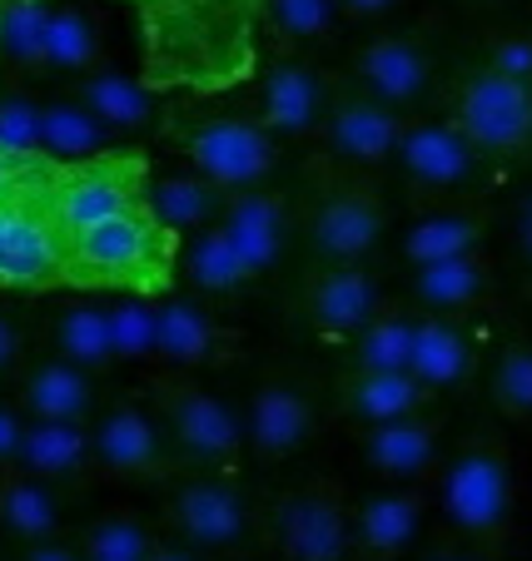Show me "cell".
<instances>
[{
    "label": "cell",
    "instance_id": "obj_1",
    "mask_svg": "<svg viewBox=\"0 0 532 561\" xmlns=\"http://www.w3.org/2000/svg\"><path fill=\"white\" fill-rule=\"evenodd\" d=\"M145 35V80L160 90L224 95L259 65L264 0H135Z\"/></svg>",
    "mask_w": 532,
    "mask_h": 561
},
{
    "label": "cell",
    "instance_id": "obj_2",
    "mask_svg": "<svg viewBox=\"0 0 532 561\" xmlns=\"http://www.w3.org/2000/svg\"><path fill=\"white\" fill-rule=\"evenodd\" d=\"M438 537L463 541L478 557L502 561L518 531V453L502 433L473 427L438 457L428 477Z\"/></svg>",
    "mask_w": 532,
    "mask_h": 561
},
{
    "label": "cell",
    "instance_id": "obj_3",
    "mask_svg": "<svg viewBox=\"0 0 532 561\" xmlns=\"http://www.w3.org/2000/svg\"><path fill=\"white\" fill-rule=\"evenodd\" d=\"M174 264H180V233L165 229L149 214V204H129V209L70 233L60 288L160 298L174 288Z\"/></svg>",
    "mask_w": 532,
    "mask_h": 561
},
{
    "label": "cell",
    "instance_id": "obj_4",
    "mask_svg": "<svg viewBox=\"0 0 532 561\" xmlns=\"http://www.w3.org/2000/svg\"><path fill=\"white\" fill-rule=\"evenodd\" d=\"M155 129H160V139L194 174H204L224 194L259 190L279 170V139L249 110L170 105V110H160Z\"/></svg>",
    "mask_w": 532,
    "mask_h": 561
},
{
    "label": "cell",
    "instance_id": "obj_5",
    "mask_svg": "<svg viewBox=\"0 0 532 561\" xmlns=\"http://www.w3.org/2000/svg\"><path fill=\"white\" fill-rule=\"evenodd\" d=\"M388 233V199L378 174L329 170L309 159V199L298 204L304 264H369Z\"/></svg>",
    "mask_w": 532,
    "mask_h": 561
},
{
    "label": "cell",
    "instance_id": "obj_6",
    "mask_svg": "<svg viewBox=\"0 0 532 561\" xmlns=\"http://www.w3.org/2000/svg\"><path fill=\"white\" fill-rule=\"evenodd\" d=\"M55 159L35 154L5 190H0V294H50L60 288L65 233L50 199Z\"/></svg>",
    "mask_w": 532,
    "mask_h": 561
},
{
    "label": "cell",
    "instance_id": "obj_7",
    "mask_svg": "<svg viewBox=\"0 0 532 561\" xmlns=\"http://www.w3.org/2000/svg\"><path fill=\"white\" fill-rule=\"evenodd\" d=\"M145 408L160 423L180 472H239V413L214 388H204L200 373L155 368L145 378Z\"/></svg>",
    "mask_w": 532,
    "mask_h": 561
},
{
    "label": "cell",
    "instance_id": "obj_8",
    "mask_svg": "<svg viewBox=\"0 0 532 561\" xmlns=\"http://www.w3.org/2000/svg\"><path fill=\"white\" fill-rule=\"evenodd\" d=\"M353 497L333 472L298 477L259 507V547L274 561H349Z\"/></svg>",
    "mask_w": 532,
    "mask_h": 561
},
{
    "label": "cell",
    "instance_id": "obj_9",
    "mask_svg": "<svg viewBox=\"0 0 532 561\" xmlns=\"http://www.w3.org/2000/svg\"><path fill=\"white\" fill-rule=\"evenodd\" d=\"M160 497V537L190 547L194 557L259 547V502L239 472H174Z\"/></svg>",
    "mask_w": 532,
    "mask_h": 561
},
{
    "label": "cell",
    "instance_id": "obj_10",
    "mask_svg": "<svg viewBox=\"0 0 532 561\" xmlns=\"http://www.w3.org/2000/svg\"><path fill=\"white\" fill-rule=\"evenodd\" d=\"M324 427V392L314 373L298 363H269L254 378L239 413V437L254 467H284L319 437Z\"/></svg>",
    "mask_w": 532,
    "mask_h": 561
},
{
    "label": "cell",
    "instance_id": "obj_11",
    "mask_svg": "<svg viewBox=\"0 0 532 561\" xmlns=\"http://www.w3.org/2000/svg\"><path fill=\"white\" fill-rule=\"evenodd\" d=\"M443 119L478 149L483 159L532 154V85L508 80L488 65H463L443 90Z\"/></svg>",
    "mask_w": 532,
    "mask_h": 561
},
{
    "label": "cell",
    "instance_id": "obj_12",
    "mask_svg": "<svg viewBox=\"0 0 532 561\" xmlns=\"http://www.w3.org/2000/svg\"><path fill=\"white\" fill-rule=\"evenodd\" d=\"M155 180V164L139 145H105L86 159H55L50 199L60 214L65 233L90 229L110 214L145 204V190Z\"/></svg>",
    "mask_w": 532,
    "mask_h": 561
},
{
    "label": "cell",
    "instance_id": "obj_13",
    "mask_svg": "<svg viewBox=\"0 0 532 561\" xmlns=\"http://www.w3.org/2000/svg\"><path fill=\"white\" fill-rule=\"evenodd\" d=\"M90 453H95V482H120V488H165L174 467L165 433L145 398H100L90 417Z\"/></svg>",
    "mask_w": 532,
    "mask_h": 561
},
{
    "label": "cell",
    "instance_id": "obj_14",
    "mask_svg": "<svg viewBox=\"0 0 532 561\" xmlns=\"http://www.w3.org/2000/svg\"><path fill=\"white\" fill-rule=\"evenodd\" d=\"M388 304V288L378 284L369 264H304L288 294V318L309 339L343 348L353 333Z\"/></svg>",
    "mask_w": 532,
    "mask_h": 561
},
{
    "label": "cell",
    "instance_id": "obj_15",
    "mask_svg": "<svg viewBox=\"0 0 532 561\" xmlns=\"http://www.w3.org/2000/svg\"><path fill=\"white\" fill-rule=\"evenodd\" d=\"M394 164L414 194H423L433 204H453V199H478L493 159H483L448 119H404Z\"/></svg>",
    "mask_w": 532,
    "mask_h": 561
},
{
    "label": "cell",
    "instance_id": "obj_16",
    "mask_svg": "<svg viewBox=\"0 0 532 561\" xmlns=\"http://www.w3.org/2000/svg\"><path fill=\"white\" fill-rule=\"evenodd\" d=\"M408 115L369 100L363 90H353L349 80H339L329 95L319 129H314V164L329 170H353V174H378L384 164H394L398 129Z\"/></svg>",
    "mask_w": 532,
    "mask_h": 561
},
{
    "label": "cell",
    "instance_id": "obj_17",
    "mask_svg": "<svg viewBox=\"0 0 532 561\" xmlns=\"http://www.w3.org/2000/svg\"><path fill=\"white\" fill-rule=\"evenodd\" d=\"M333 80L309 50H288L279 45L264 65H259V85H254V105L249 115L284 145V139H314L324 110H329Z\"/></svg>",
    "mask_w": 532,
    "mask_h": 561
},
{
    "label": "cell",
    "instance_id": "obj_18",
    "mask_svg": "<svg viewBox=\"0 0 532 561\" xmlns=\"http://www.w3.org/2000/svg\"><path fill=\"white\" fill-rule=\"evenodd\" d=\"M343 80L353 90H363L369 100H378V105L408 115L438 85L433 45L423 41V31H373L369 41L353 45Z\"/></svg>",
    "mask_w": 532,
    "mask_h": 561
},
{
    "label": "cell",
    "instance_id": "obj_19",
    "mask_svg": "<svg viewBox=\"0 0 532 561\" xmlns=\"http://www.w3.org/2000/svg\"><path fill=\"white\" fill-rule=\"evenodd\" d=\"M214 229L235 244V254L254 268V278L264 284L269 274H284L288 259L298 249V199L284 190H239L224 199Z\"/></svg>",
    "mask_w": 532,
    "mask_h": 561
},
{
    "label": "cell",
    "instance_id": "obj_20",
    "mask_svg": "<svg viewBox=\"0 0 532 561\" xmlns=\"http://www.w3.org/2000/svg\"><path fill=\"white\" fill-rule=\"evenodd\" d=\"M239 353V333L219 323L204 298L194 294H160L155 298V368L200 373L214 363H229Z\"/></svg>",
    "mask_w": 532,
    "mask_h": 561
},
{
    "label": "cell",
    "instance_id": "obj_21",
    "mask_svg": "<svg viewBox=\"0 0 532 561\" xmlns=\"http://www.w3.org/2000/svg\"><path fill=\"white\" fill-rule=\"evenodd\" d=\"M428 512H433L428 482H388L369 492L353 507L349 561H404L423 537Z\"/></svg>",
    "mask_w": 532,
    "mask_h": 561
},
{
    "label": "cell",
    "instance_id": "obj_22",
    "mask_svg": "<svg viewBox=\"0 0 532 561\" xmlns=\"http://www.w3.org/2000/svg\"><path fill=\"white\" fill-rule=\"evenodd\" d=\"M443 408H418V413L388 417V423L353 427L359 462L378 482H428L443 457Z\"/></svg>",
    "mask_w": 532,
    "mask_h": 561
},
{
    "label": "cell",
    "instance_id": "obj_23",
    "mask_svg": "<svg viewBox=\"0 0 532 561\" xmlns=\"http://www.w3.org/2000/svg\"><path fill=\"white\" fill-rule=\"evenodd\" d=\"M100 382L95 373L75 368V363L41 353V358H25L15 368V378L5 382V398L21 408V417H50V423H90L100 408Z\"/></svg>",
    "mask_w": 532,
    "mask_h": 561
},
{
    "label": "cell",
    "instance_id": "obj_24",
    "mask_svg": "<svg viewBox=\"0 0 532 561\" xmlns=\"http://www.w3.org/2000/svg\"><path fill=\"white\" fill-rule=\"evenodd\" d=\"M433 408V392L414 373H369V368H339L324 398V413H333L343 427H369L388 417Z\"/></svg>",
    "mask_w": 532,
    "mask_h": 561
},
{
    "label": "cell",
    "instance_id": "obj_25",
    "mask_svg": "<svg viewBox=\"0 0 532 561\" xmlns=\"http://www.w3.org/2000/svg\"><path fill=\"white\" fill-rule=\"evenodd\" d=\"M498 294V268L483 249L453 259H433V264L408 268V298L414 313H478Z\"/></svg>",
    "mask_w": 532,
    "mask_h": 561
},
{
    "label": "cell",
    "instance_id": "obj_26",
    "mask_svg": "<svg viewBox=\"0 0 532 561\" xmlns=\"http://www.w3.org/2000/svg\"><path fill=\"white\" fill-rule=\"evenodd\" d=\"M15 467L60 492H80L95 482V453H90V423H50V417H25Z\"/></svg>",
    "mask_w": 532,
    "mask_h": 561
},
{
    "label": "cell",
    "instance_id": "obj_27",
    "mask_svg": "<svg viewBox=\"0 0 532 561\" xmlns=\"http://www.w3.org/2000/svg\"><path fill=\"white\" fill-rule=\"evenodd\" d=\"M478 368V339H473L468 313H414V348H408V373L428 392L459 388Z\"/></svg>",
    "mask_w": 532,
    "mask_h": 561
},
{
    "label": "cell",
    "instance_id": "obj_28",
    "mask_svg": "<svg viewBox=\"0 0 532 561\" xmlns=\"http://www.w3.org/2000/svg\"><path fill=\"white\" fill-rule=\"evenodd\" d=\"M174 278H184L190 294L204 298L210 308H239L259 288L254 268L235 254V244H229L214 224L210 229H200L194 239H180V264H174Z\"/></svg>",
    "mask_w": 532,
    "mask_h": 561
},
{
    "label": "cell",
    "instance_id": "obj_29",
    "mask_svg": "<svg viewBox=\"0 0 532 561\" xmlns=\"http://www.w3.org/2000/svg\"><path fill=\"white\" fill-rule=\"evenodd\" d=\"M45 333V353L75 363V368L110 378L120 368L110 353V323H105V298H60L41 323Z\"/></svg>",
    "mask_w": 532,
    "mask_h": 561
},
{
    "label": "cell",
    "instance_id": "obj_30",
    "mask_svg": "<svg viewBox=\"0 0 532 561\" xmlns=\"http://www.w3.org/2000/svg\"><path fill=\"white\" fill-rule=\"evenodd\" d=\"M70 95L80 100L115 139L145 135V129H155V119H160L155 90H149L145 80H135V75L115 70V65H95V70H86L80 80H70Z\"/></svg>",
    "mask_w": 532,
    "mask_h": 561
},
{
    "label": "cell",
    "instance_id": "obj_31",
    "mask_svg": "<svg viewBox=\"0 0 532 561\" xmlns=\"http://www.w3.org/2000/svg\"><path fill=\"white\" fill-rule=\"evenodd\" d=\"M493 229V214L473 199H453V204H433L418 224H408L404 244H398V259L408 268L433 264V259H453L468 254V249H483Z\"/></svg>",
    "mask_w": 532,
    "mask_h": 561
},
{
    "label": "cell",
    "instance_id": "obj_32",
    "mask_svg": "<svg viewBox=\"0 0 532 561\" xmlns=\"http://www.w3.org/2000/svg\"><path fill=\"white\" fill-rule=\"evenodd\" d=\"M0 527L5 537L21 541H41V537H60L65 531V492L41 482V477L21 472L15 462L0 467Z\"/></svg>",
    "mask_w": 532,
    "mask_h": 561
},
{
    "label": "cell",
    "instance_id": "obj_33",
    "mask_svg": "<svg viewBox=\"0 0 532 561\" xmlns=\"http://www.w3.org/2000/svg\"><path fill=\"white\" fill-rule=\"evenodd\" d=\"M105 65V31L86 5H55L45 21V80H80L86 70Z\"/></svg>",
    "mask_w": 532,
    "mask_h": 561
},
{
    "label": "cell",
    "instance_id": "obj_34",
    "mask_svg": "<svg viewBox=\"0 0 532 561\" xmlns=\"http://www.w3.org/2000/svg\"><path fill=\"white\" fill-rule=\"evenodd\" d=\"M75 557L80 561H145L160 541V527L135 507H100L75 527Z\"/></svg>",
    "mask_w": 532,
    "mask_h": 561
},
{
    "label": "cell",
    "instance_id": "obj_35",
    "mask_svg": "<svg viewBox=\"0 0 532 561\" xmlns=\"http://www.w3.org/2000/svg\"><path fill=\"white\" fill-rule=\"evenodd\" d=\"M408 348H414V308L404 298H388L339 353H343V368L408 373Z\"/></svg>",
    "mask_w": 532,
    "mask_h": 561
},
{
    "label": "cell",
    "instance_id": "obj_36",
    "mask_svg": "<svg viewBox=\"0 0 532 561\" xmlns=\"http://www.w3.org/2000/svg\"><path fill=\"white\" fill-rule=\"evenodd\" d=\"M224 199H229V194L214 190V184L204 180V174H194V170H184V174H160V180H149V190H145L149 214H155L165 229L180 233V239H184V233L210 229V224L219 219Z\"/></svg>",
    "mask_w": 532,
    "mask_h": 561
},
{
    "label": "cell",
    "instance_id": "obj_37",
    "mask_svg": "<svg viewBox=\"0 0 532 561\" xmlns=\"http://www.w3.org/2000/svg\"><path fill=\"white\" fill-rule=\"evenodd\" d=\"M45 21H50V0H5L0 5V75L45 80Z\"/></svg>",
    "mask_w": 532,
    "mask_h": 561
},
{
    "label": "cell",
    "instance_id": "obj_38",
    "mask_svg": "<svg viewBox=\"0 0 532 561\" xmlns=\"http://www.w3.org/2000/svg\"><path fill=\"white\" fill-rule=\"evenodd\" d=\"M105 145H115V135H110V129L100 125V119L90 115L70 90L55 95V100H41V154L86 159V154H95V149H105Z\"/></svg>",
    "mask_w": 532,
    "mask_h": 561
},
{
    "label": "cell",
    "instance_id": "obj_39",
    "mask_svg": "<svg viewBox=\"0 0 532 561\" xmlns=\"http://www.w3.org/2000/svg\"><path fill=\"white\" fill-rule=\"evenodd\" d=\"M488 403L502 423L512 427H532V339L512 333L488 368Z\"/></svg>",
    "mask_w": 532,
    "mask_h": 561
},
{
    "label": "cell",
    "instance_id": "obj_40",
    "mask_svg": "<svg viewBox=\"0 0 532 561\" xmlns=\"http://www.w3.org/2000/svg\"><path fill=\"white\" fill-rule=\"evenodd\" d=\"M343 15L333 0H264V31L274 45L288 50H314L339 35Z\"/></svg>",
    "mask_w": 532,
    "mask_h": 561
},
{
    "label": "cell",
    "instance_id": "obj_41",
    "mask_svg": "<svg viewBox=\"0 0 532 561\" xmlns=\"http://www.w3.org/2000/svg\"><path fill=\"white\" fill-rule=\"evenodd\" d=\"M105 323H110L115 363H155V298L145 294L105 298Z\"/></svg>",
    "mask_w": 532,
    "mask_h": 561
},
{
    "label": "cell",
    "instance_id": "obj_42",
    "mask_svg": "<svg viewBox=\"0 0 532 561\" xmlns=\"http://www.w3.org/2000/svg\"><path fill=\"white\" fill-rule=\"evenodd\" d=\"M0 149L41 154V100L11 75H0Z\"/></svg>",
    "mask_w": 532,
    "mask_h": 561
},
{
    "label": "cell",
    "instance_id": "obj_43",
    "mask_svg": "<svg viewBox=\"0 0 532 561\" xmlns=\"http://www.w3.org/2000/svg\"><path fill=\"white\" fill-rule=\"evenodd\" d=\"M478 65L508 75V80H528L532 85V31L522 25H493V31L478 35Z\"/></svg>",
    "mask_w": 532,
    "mask_h": 561
},
{
    "label": "cell",
    "instance_id": "obj_44",
    "mask_svg": "<svg viewBox=\"0 0 532 561\" xmlns=\"http://www.w3.org/2000/svg\"><path fill=\"white\" fill-rule=\"evenodd\" d=\"M21 363H25V329L15 323L11 308H0V388L15 378Z\"/></svg>",
    "mask_w": 532,
    "mask_h": 561
},
{
    "label": "cell",
    "instance_id": "obj_45",
    "mask_svg": "<svg viewBox=\"0 0 532 561\" xmlns=\"http://www.w3.org/2000/svg\"><path fill=\"white\" fill-rule=\"evenodd\" d=\"M11 561H80L75 557V541L65 537H41V541H21V547L11 551Z\"/></svg>",
    "mask_w": 532,
    "mask_h": 561
},
{
    "label": "cell",
    "instance_id": "obj_46",
    "mask_svg": "<svg viewBox=\"0 0 532 561\" xmlns=\"http://www.w3.org/2000/svg\"><path fill=\"white\" fill-rule=\"evenodd\" d=\"M404 561H488V557H478L473 547H463V541H448V537H433V541H423V547H414Z\"/></svg>",
    "mask_w": 532,
    "mask_h": 561
},
{
    "label": "cell",
    "instance_id": "obj_47",
    "mask_svg": "<svg viewBox=\"0 0 532 561\" xmlns=\"http://www.w3.org/2000/svg\"><path fill=\"white\" fill-rule=\"evenodd\" d=\"M512 239H518V259H522V274H528V294H532V190L522 194L518 214H512Z\"/></svg>",
    "mask_w": 532,
    "mask_h": 561
},
{
    "label": "cell",
    "instance_id": "obj_48",
    "mask_svg": "<svg viewBox=\"0 0 532 561\" xmlns=\"http://www.w3.org/2000/svg\"><path fill=\"white\" fill-rule=\"evenodd\" d=\"M21 427H25L21 408H15L11 398H0V467L15 462V447H21Z\"/></svg>",
    "mask_w": 532,
    "mask_h": 561
},
{
    "label": "cell",
    "instance_id": "obj_49",
    "mask_svg": "<svg viewBox=\"0 0 532 561\" xmlns=\"http://www.w3.org/2000/svg\"><path fill=\"white\" fill-rule=\"evenodd\" d=\"M339 5L343 21H384V15H394L404 0H333Z\"/></svg>",
    "mask_w": 532,
    "mask_h": 561
},
{
    "label": "cell",
    "instance_id": "obj_50",
    "mask_svg": "<svg viewBox=\"0 0 532 561\" xmlns=\"http://www.w3.org/2000/svg\"><path fill=\"white\" fill-rule=\"evenodd\" d=\"M145 561H200V557H194L190 547H180V541L160 537V541H155V547H149V557H145Z\"/></svg>",
    "mask_w": 532,
    "mask_h": 561
},
{
    "label": "cell",
    "instance_id": "obj_51",
    "mask_svg": "<svg viewBox=\"0 0 532 561\" xmlns=\"http://www.w3.org/2000/svg\"><path fill=\"white\" fill-rule=\"evenodd\" d=\"M31 159H35V154H11V149H0V190H5V184H11L15 174L31 164Z\"/></svg>",
    "mask_w": 532,
    "mask_h": 561
},
{
    "label": "cell",
    "instance_id": "obj_52",
    "mask_svg": "<svg viewBox=\"0 0 532 561\" xmlns=\"http://www.w3.org/2000/svg\"><path fill=\"white\" fill-rule=\"evenodd\" d=\"M200 561H259L254 547H239V551H214V557H200Z\"/></svg>",
    "mask_w": 532,
    "mask_h": 561
},
{
    "label": "cell",
    "instance_id": "obj_53",
    "mask_svg": "<svg viewBox=\"0 0 532 561\" xmlns=\"http://www.w3.org/2000/svg\"><path fill=\"white\" fill-rule=\"evenodd\" d=\"M0 561H11V557H0Z\"/></svg>",
    "mask_w": 532,
    "mask_h": 561
},
{
    "label": "cell",
    "instance_id": "obj_54",
    "mask_svg": "<svg viewBox=\"0 0 532 561\" xmlns=\"http://www.w3.org/2000/svg\"><path fill=\"white\" fill-rule=\"evenodd\" d=\"M0 5H5V0H0Z\"/></svg>",
    "mask_w": 532,
    "mask_h": 561
}]
</instances>
